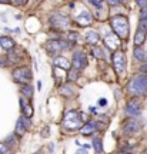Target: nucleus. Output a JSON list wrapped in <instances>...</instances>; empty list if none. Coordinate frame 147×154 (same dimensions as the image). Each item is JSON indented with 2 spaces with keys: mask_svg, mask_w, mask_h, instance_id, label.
<instances>
[{
  "mask_svg": "<svg viewBox=\"0 0 147 154\" xmlns=\"http://www.w3.org/2000/svg\"><path fill=\"white\" fill-rule=\"evenodd\" d=\"M110 26L113 33L120 38V40H127L129 33H130V26H129V19L123 14H117L110 19Z\"/></svg>",
  "mask_w": 147,
  "mask_h": 154,
  "instance_id": "f257e3e1",
  "label": "nucleus"
},
{
  "mask_svg": "<svg viewBox=\"0 0 147 154\" xmlns=\"http://www.w3.org/2000/svg\"><path fill=\"white\" fill-rule=\"evenodd\" d=\"M61 126L64 127L67 131H74V130H80L84 123L80 119V111L76 110H67L63 116V120H61Z\"/></svg>",
  "mask_w": 147,
  "mask_h": 154,
  "instance_id": "f03ea898",
  "label": "nucleus"
},
{
  "mask_svg": "<svg viewBox=\"0 0 147 154\" xmlns=\"http://www.w3.org/2000/svg\"><path fill=\"white\" fill-rule=\"evenodd\" d=\"M127 91L133 96H144L147 94V74L134 76L127 83Z\"/></svg>",
  "mask_w": 147,
  "mask_h": 154,
  "instance_id": "7ed1b4c3",
  "label": "nucleus"
},
{
  "mask_svg": "<svg viewBox=\"0 0 147 154\" xmlns=\"http://www.w3.org/2000/svg\"><path fill=\"white\" fill-rule=\"evenodd\" d=\"M71 46H73V43L67 42V40L55 38V40H49V42L46 43V46H44V49H46V51H47V53H49L52 57H55V59H56V57L59 56L60 51L70 49Z\"/></svg>",
  "mask_w": 147,
  "mask_h": 154,
  "instance_id": "20e7f679",
  "label": "nucleus"
},
{
  "mask_svg": "<svg viewBox=\"0 0 147 154\" xmlns=\"http://www.w3.org/2000/svg\"><path fill=\"white\" fill-rule=\"evenodd\" d=\"M11 77H13V80L16 83L23 86V84H29V82L33 79V74H32V70L27 66H20L13 70Z\"/></svg>",
  "mask_w": 147,
  "mask_h": 154,
  "instance_id": "39448f33",
  "label": "nucleus"
},
{
  "mask_svg": "<svg viewBox=\"0 0 147 154\" xmlns=\"http://www.w3.org/2000/svg\"><path fill=\"white\" fill-rule=\"evenodd\" d=\"M86 67H87V57H86V54L83 53L82 50L74 51V54L71 57V69L80 73Z\"/></svg>",
  "mask_w": 147,
  "mask_h": 154,
  "instance_id": "423d86ee",
  "label": "nucleus"
},
{
  "mask_svg": "<svg viewBox=\"0 0 147 154\" xmlns=\"http://www.w3.org/2000/svg\"><path fill=\"white\" fill-rule=\"evenodd\" d=\"M111 61H113V67L117 74H123L126 72V56L123 51H120V50L114 51L111 54Z\"/></svg>",
  "mask_w": 147,
  "mask_h": 154,
  "instance_id": "0eeeda50",
  "label": "nucleus"
},
{
  "mask_svg": "<svg viewBox=\"0 0 147 154\" xmlns=\"http://www.w3.org/2000/svg\"><path fill=\"white\" fill-rule=\"evenodd\" d=\"M124 111L130 119H134V117H137V116H140L142 114V101H140L139 99L129 100V101L126 103Z\"/></svg>",
  "mask_w": 147,
  "mask_h": 154,
  "instance_id": "6e6552de",
  "label": "nucleus"
},
{
  "mask_svg": "<svg viewBox=\"0 0 147 154\" xmlns=\"http://www.w3.org/2000/svg\"><path fill=\"white\" fill-rule=\"evenodd\" d=\"M69 23H70L69 17L63 16V14H60V13L53 14V16L50 17V20H49V24L53 29H56V30H64V29H67Z\"/></svg>",
  "mask_w": 147,
  "mask_h": 154,
  "instance_id": "1a4fd4ad",
  "label": "nucleus"
},
{
  "mask_svg": "<svg viewBox=\"0 0 147 154\" xmlns=\"http://www.w3.org/2000/svg\"><path fill=\"white\" fill-rule=\"evenodd\" d=\"M140 128H142V126L136 119H127L123 123V133L126 136H133V134L140 131Z\"/></svg>",
  "mask_w": 147,
  "mask_h": 154,
  "instance_id": "9d476101",
  "label": "nucleus"
},
{
  "mask_svg": "<svg viewBox=\"0 0 147 154\" xmlns=\"http://www.w3.org/2000/svg\"><path fill=\"white\" fill-rule=\"evenodd\" d=\"M103 43H104V47H106V49L111 50V51L114 53V51H117V49H119L120 38L117 37L114 33H107L103 38Z\"/></svg>",
  "mask_w": 147,
  "mask_h": 154,
  "instance_id": "9b49d317",
  "label": "nucleus"
},
{
  "mask_svg": "<svg viewBox=\"0 0 147 154\" xmlns=\"http://www.w3.org/2000/svg\"><path fill=\"white\" fill-rule=\"evenodd\" d=\"M29 126H30V121H29V119H26L24 116L19 117L17 124H16V128H14V136H17V137H22V136H24V133L27 131Z\"/></svg>",
  "mask_w": 147,
  "mask_h": 154,
  "instance_id": "f8f14e48",
  "label": "nucleus"
},
{
  "mask_svg": "<svg viewBox=\"0 0 147 154\" xmlns=\"http://www.w3.org/2000/svg\"><path fill=\"white\" fill-rule=\"evenodd\" d=\"M146 37H147V27L139 23L137 32H136V34H134V44H136V47H140V46L144 43Z\"/></svg>",
  "mask_w": 147,
  "mask_h": 154,
  "instance_id": "ddd939ff",
  "label": "nucleus"
},
{
  "mask_svg": "<svg viewBox=\"0 0 147 154\" xmlns=\"http://www.w3.org/2000/svg\"><path fill=\"white\" fill-rule=\"evenodd\" d=\"M76 22L79 26H82V27H87L93 23V17L92 14L89 13V11H83L82 14H79L76 17Z\"/></svg>",
  "mask_w": 147,
  "mask_h": 154,
  "instance_id": "4468645a",
  "label": "nucleus"
},
{
  "mask_svg": "<svg viewBox=\"0 0 147 154\" xmlns=\"http://www.w3.org/2000/svg\"><path fill=\"white\" fill-rule=\"evenodd\" d=\"M99 130V126H97V121H89L86 123L84 126L80 128V134L82 136H92L94 131Z\"/></svg>",
  "mask_w": 147,
  "mask_h": 154,
  "instance_id": "2eb2a0df",
  "label": "nucleus"
},
{
  "mask_svg": "<svg viewBox=\"0 0 147 154\" xmlns=\"http://www.w3.org/2000/svg\"><path fill=\"white\" fill-rule=\"evenodd\" d=\"M20 107H22L23 116H24L26 119H32V116H33V113H34V111H33L32 104H30V103H29L24 97H20Z\"/></svg>",
  "mask_w": 147,
  "mask_h": 154,
  "instance_id": "dca6fc26",
  "label": "nucleus"
},
{
  "mask_svg": "<svg viewBox=\"0 0 147 154\" xmlns=\"http://www.w3.org/2000/svg\"><path fill=\"white\" fill-rule=\"evenodd\" d=\"M55 67H59L61 70H69V69H71V63L64 56H57L55 59Z\"/></svg>",
  "mask_w": 147,
  "mask_h": 154,
  "instance_id": "f3484780",
  "label": "nucleus"
},
{
  "mask_svg": "<svg viewBox=\"0 0 147 154\" xmlns=\"http://www.w3.org/2000/svg\"><path fill=\"white\" fill-rule=\"evenodd\" d=\"M0 46H2V49L7 50V51H11L13 49H16V43H14V40L9 36H2L0 37Z\"/></svg>",
  "mask_w": 147,
  "mask_h": 154,
  "instance_id": "a211bd4d",
  "label": "nucleus"
},
{
  "mask_svg": "<svg viewBox=\"0 0 147 154\" xmlns=\"http://www.w3.org/2000/svg\"><path fill=\"white\" fill-rule=\"evenodd\" d=\"M133 56H134V59H136L137 61H142V63H146L147 61V51L143 46H140V47H134V50H133Z\"/></svg>",
  "mask_w": 147,
  "mask_h": 154,
  "instance_id": "6ab92c4d",
  "label": "nucleus"
},
{
  "mask_svg": "<svg viewBox=\"0 0 147 154\" xmlns=\"http://www.w3.org/2000/svg\"><path fill=\"white\" fill-rule=\"evenodd\" d=\"M59 93L61 96L67 97V99H70V97L74 96V88H73V86H71L70 83H64V84H61L59 87Z\"/></svg>",
  "mask_w": 147,
  "mask_h": 154,
  "instance_id": "aec40b11",
  "label": "nucleus"
},
{
  "mask_svg": "<svg viewBox=\"0 0 147 154\" xmlns=\"http://www.w3.org/2000/svg\"><path fill=\"white\" fill-rule=\"evenodd\" d=\"M86 42H87L90 46H94L96 47V44L100 42V36L96 30H89L87 33H86Z\"/></svg>",
  "mask_w": 147,
  "mask_h": 154,
  "instance_id": "412c9836",
  "label": "nucleus"
},
{
  "mask_svg": "<svg viewBox=\"0 0 147 154\" xmlns=\"http://www.w3.org/2000/svg\"><path fill=\"white\" fill-rule=\"evenodd\" d=\"M22 59H23V56H20V53H19L16 49H13V51H9V54H7V60H9V63H13V64L19 63Z\"/></svg>",
  "mask_w": 147,
  "mask_h": 154,
  "instance_id": "4be33fe9",
  "label": "nucleus"
},
{
  "mask_svg": "<svg viewBox=\"0 0 147 154\" xmlns=\"http://www.w3.org/2000/svg\"><path fill=\"white\" fill-rule=\"evenodd\" d=\"M20 90H22L23 97L26 100H30L33 97V87L30 84H23L22 87H20Z\"/></svg>",
  "mask_w": 147,
  "mask_h": 154,
  "instance_id": "5701e85b",
  "label": "nucleus"
},
{
  "mask_svg": "<svg viewBox=\"0 0 147 154\" xmlns=\"http://www.w3.org/2000/svg\"><path fill=\"white\" fill-rule=\"evenodd\" d=\"M106 50L107 49H104V47H93L92 49V54L96 57V59H107L106 56H104V53H106Z\"/></svg>",
  "mask_w": 147,
  "mask_h": 154,
  "instance_id": "b1692460",
  "label": "nucleus"
},
{
  "mask_svg": "<svg viewBox=\"0 0 147 154\" xmlns=\"http://www.w3.org/2000/svg\"><path fill=\"white\" fill-rule=\"evenodd\" d=\"M93 149L96 150V153L97 154H102V151H103V141H102V138L100 137H94L93 138Z\"/></svg>",
  "mask_w": 147,
  "mask_h": 154,
  "instance_id": "393cba45",
  "label": "nucleus"
},
{
  "mask_svg": "<svg viewBox=\"0 0 147 154\" xmlns=\"http://www.w3.org/2000/svg\"><path fill=\"white\" fill-rule=\"evenodd\" d=\"M0 154H11L10 146L6 143H0Z\"/></svg>",
  "mask_w": 147,
  "mask_h": 154,
  "instance_id": "a878e982",
  "label": "nucleus"
},
{
  "mask_svg": "<svg viewBox=\"0 0 147 154\" xmlns=\"http://www.w3.org/2000/svg\"><path fill=\"white\" fill-rule=\"evenodd\" d=\"M77 77H79V72L70 69V72L67 73V80H69V82H74V80H77Z\"/></svg>",
  "mask_w": 147,
  "mask_h": 154,
  "instance_id": "bb28decb",
  "label": "nucleus"
},
{
  "mask_svg": "<svg viewBox=\"0 0 147 154\" xmlns=\"http://www.w3.org/2000/svg\"><path fill=\"white\" fill-rule=\"evenodd\" d=\"M140 22L147 23V9H142L140 11Z\"/></svg>",
  "mask_w": 147,
  "mask_h": 154,
  "instance_id": "cd10ccee",
  "label": "nucleus"
},
{
  "mask_svg": "<svg viewBox=\"0 0 147 154\" xmlns=\"http://www.w3.org/2000/svg\"><path fill=\"white\" fill-rule=\"evenodd\" d=\"M7 64H9L7 56H0V67H6Z\"/></svg>",
  "mask_w": 147,
  "mask_h": 154,
  "instance_id": "c85d7f7f",
  "label": "nucleus"
},
{
  "mask_svg": "<svg viewBox=\"0 0 147 154\" xmlns=\"http://www.w3.org/2000/svg\"><path fill=\"white\" fill-rule=\"evenodd\" d=\"M90 5L94 6V7H99V9H102V7L104 6V3H103V2H99V0H92V2H90Z\"/></svg>",
  "mask_w": 147,
  "mask_h": 154,
  "instance_id": "c756f323",
  "label": "nucleus"
},
{
  "mask_svg": "<svg viewBox=\"0 0 147 154\" xmlns=\"http://www.w3.org/2000/svg\"><path fill=\"white\" fill-rule=\"evenodd\" d=\"M16 137H17V136H13V137L10 136V137H9L7 140H6V144H7V143H13V144H16V143H17V141H16Z\"/></svg>",
  "mask_w": 147,
  "mask_h": 154,
  "instance_id": "7c9ffc66",
  "label": "nucleus"
},
{
  "mask_svg": "<svg viewBox=\"0 0 147 154\" xmlns=\"http://www.w3.org/2000/svg\"><path fill=\"white\" fill-rule=\"evenodd\" d=\"M99 106H102V107H103V106H107V99H103V97L99 99Z\"/></svg>",
  "mask_w": 147,
  "mask_h": 154,
  "instance_id": "2f4dec72",
  "label": "nucleus"
},
{
  "mask_svg": "<svg viewBox=\"0 0 147 154\" xmlns=\"http://www.w3.org/2000/svg\"><path fill=\"white\" fill-rule=\"evenodd\" d=\"M47 134H49V127L46 126L43 128V131H42V137H47Z\"/></svg>",
  "mask_w": 147,
  "mask_h": 154,
  "instance_id": "473e14b6",
  "label": "nucleus"
},
{
  "mask_svg": "<svg viewBox=\"0 0 147 154\" xmlns=\"http://www.w3.org/2000/svg\"><path fill=\"white\" fill-rule=\"evenodd\" d=\"M76 154H89V153H87V150H86V149H77L76 150Z\"/></svg>",
  "mask_w": 147,
  "mask_h": 154,
  "instance_id": "72a5a7b5",
  "label": "nucleus"
},
{
  "mask_svg": "<svg viewBox=\"0 0 147 154\" xmlns=\"http://www.w3.org/2000/svg\"><path fill=\"white\" fill-rule=\"evenodd\" d=\"M137 5L143 7V9H147V2H137Z\"/></svg>",
  "mask_w": 147,
  "mask_h": 154,
  "instance_id": "f704fd0d",
  "label": "nucleus"
},
{
  "mask_svg": "<svg viewBox=\"0 0 147 154\" xmlns=\"http://www.w3.org/2000/svg\"><path fill=\"white\" fill-rule=\"evenodd\" d=\"M140 70H142V73H143V74H147V63H146V64H143V66H142V69H140Z\"/></svg>",
  "mask_w": 147,
  "mask_h": 154,
  "instance_id": "c9c22d12",
  "label": "nucleus"
},
{
  "mask_svg": "<svg viewBox=\"0 0 147 154\" xmlns=\"http://www.w3.org/2000/svg\"><path fill=\"white\" fill-rule=\"evenodd\" d=\"M107 3H109V5H111V6H117V5H121V2H117V0H116V2H114V0H111V2H107Z\"/></svg>",
  "mask_w": 147,
  "mask_h": 154,
  "instance_id": "e433bc0d",
  "label": "nucleus"
},
{
  "mask_svg": "<svg viewBox=\"0 0 147 154\" xmlns=\"http://www.w3.org/2000/svg\"><path fill=\"white\" fill-rule=\"evenodd\" d=\"M90 111H92V114H97V113H96V109H94L93 106H90Z\"/></svg>",
  "mask_w": 147,
  "mask_h": 154,
  "instance_id": "4c0bfd02",
  "label": "nucleus"
},
{
  "mask_svg": "<svg viewBox=\"0 0 147 154\" xmlns=\"http://www.w3.org/2000/svg\"><path fill=\"white\" fill-rule=\"evenodd\" d=\"M34 154H47V153H46L44 150H39V151H36V153H34Z\"/></svg>",
  "mask_w": 147,
  "mask_h": 154,
  "instance_id": "58836bf2",
  "label": "nucleus"
},
{
  "mask_svg": "<svg viewBox=\"0 0 147 154\" xmlns=\"http://www.w3.org/2000/svg\"><path fill=\"white\" fill-rule=\"evenodd\" d=\"M14 5H26V2H13Z\"/></svg>",
  "mask_w": 147,
  "mask_h": 154,
  "instance_id": "ea45409f",
  "label": "nucleus"
},
{
  "mask_svg": "<svg viewBox=\"0 0 147 154\" xmlns=\"http://www.w3.org/2000/svg\"><path fill=\"white\" fill-rule=\"evenodd\" d=\"M37 88H39V90H42V82L37 83Z\"/></svg>",
  "mask_w": 147,
  "mask_h": 154,
  "instance_id": "a19ab883",
  "label": "nucleus"
},
{
  "mask_svg": "<svg viewBox=\"0 0 147 154\" xmlns=\"http://www.w3.org/2000/svg\"><path fill=\"white\" fill-rule=\"evenodd\" d=\"M5 30H7V29H0V37H2V33H3Z\"/></svg>",
  "mask_w": 147,
  "mask_h": 154,
  "instance_id": "79ce46f5",
  "label": "nucleus"
},
{
  "mask_svg": "<svg viewBox=\"0 0 147 154\" xmlns=\"http://www.w3.org/2000/svg\"><path fill=\"white\" fill-rule=\"evenodd\" d=\"M117 154H126V153H124V151H120V153H117Z\"/></svg>",
  "mask_w": 147,
  "mask_h": 154,
  "instance_id": "37998d69",
  "label": "nucleus"
},
{
  "mask_svg": "<svg viewBox=\"0 0 147 154\" xmlns=\"http://www.w3.org/2000/svg\"><path fill=\"white\" fill-rule=\"evenodd\" d=\"M143 154H147V149H146V150H144V153H143Z\"/></svg>",
  "mask_w": 147,
  "mask_h": 154,
  "instance_id": "c03bdc74",
  "label": "nucleus"
}]
</instances>
